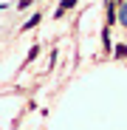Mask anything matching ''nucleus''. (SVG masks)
Returning <instances> with one entry per match:
<instances>
[{"mask_svg": "<svg viewBox=\"0 0 127 130\" xmlns=\"http://www.w3.org/2000/svg\"><path fill=\"white\" fill-rule=\"evenodd\" d=\"M37 54H40V45H34V48H31V51H28V57H26V59H28V62H31V59H34V57H37Z\"/></svg>", "mask_w": 127, "mask_h": 130, "instance_id": "nucleus-3", "label": "nucleus"}, {"mask_svg": "<svg viewBox=\"0 0 127 130\" xmlns=\"http://www.w3.org/2000/svg\"><path fill=\"white\" fill-rule=\"evenodd\" d=\"M40 20H42V17H40V11H37V14H34V17L28 20V23L23 26V31H28V28H34V26H40Z\"/></svg>", "mask_w": 127, "mask_h": 130, "instance_id": "nucleus-2", "label": "nucleus"}, {"mask_svg": "<svg viewBox=\"0 0 127 130\" xmlns=\"http://www.w3.org/2000/svg\"><path fill=\"white\" fill-rule=\"evenodd\" d=\"M74 6H76V0H62V6L57 9V17H59V14H65V11H68V9H74Z\"/></svg>", "mask_w": 127, "mask_h": 130, "instance_id": "nucleus-1", "label": "nucleus"}, {"mask_svg": "<svg viewBox=\"0 0 127 130\" xmlns=\"http://www.w3.org/2000/svg\"><path fill=\"white\" fill-rule=\"evenodd\" d=\"M28 6H31V0H20V3H17V9H20V11H23V9H28Z\"/></svg>", "mask_w": 127, "mask_h": 130, "instance_id": "nucleus-5", "label": "nucleus"}, {"mask_svg": "<svg viewBox=\"0 0 127 130\" xmlns=\"http://www.w3.org/2000/svg\"><path fill=\"white\" fill-rule=\"evenodd\" d=\"M116 57H127V45H116Z\"/></svg>", "mask_w": 127, "mask_h": 130, "instance_id": "nucleus-4", "label": "nucleus"}]
</instances>
